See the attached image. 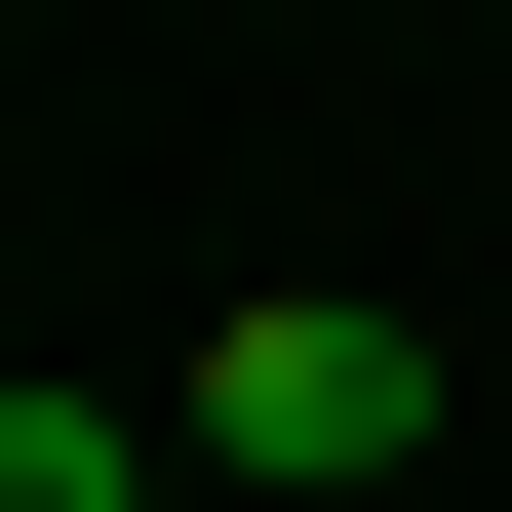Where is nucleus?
Instances as JSON below:
<instances>
[{"label": "nucleus", "instance_id": "f03ea898", "mask_svg": "<svg viewBox=\"0 0 512 512\" xmlns=\"http://www.w3.org/2000/svg\"><path fill=\"white\" fill-rule=\"evenodd\" d=\"M0 512H197V434L158 394H0Z\"/></svg>", "mask_w": 512, "mask_h": 512}, {"label": "nucleus", "instance_id": "f257e3e1", "mask_svg": "<svg viewBox=\"0 0 512 512\" xmlns=\"http://www.w3.org/2000/svg\"><path fill=\"white\" fill-rule=\"evenodd\" d=\"M237 512H355V473H434V316H355V276H276V316H197V394H158Z\"/></svg>", "mask_w": 512, "mask_h": 512}]
</instances>
